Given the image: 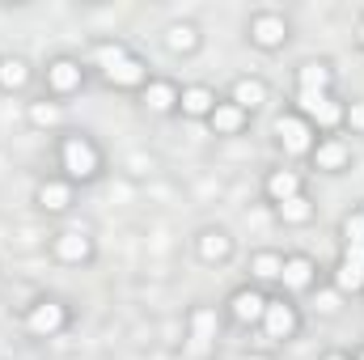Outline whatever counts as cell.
<instances>
[{"label": "cell", "instance_id": "cell-19", "mask_svg": "<svg viewBox=\"0 0 364 360\" xmlns=\"http://www.w3.org/2000/svg\"><path fill=\"white\" fill-rule=\"evenodd\" d=\"M144 102H149V110L166 115V110H174V106H178V90H174L170 81H153V85L144 90Z\"/></svg>", "mask_w": 364, "mask_h": 360}, {"label": "cell", "instance_id": "cell-12", "mask_svg": "<svg viewBox=\"0 0 364 360\" xmlns=\"http://www.w3.org/2000/svg\"><path fill=\"white\" fill-rule=\"evenodd\" d=\"M47 85L55 93L81 90V64H77V60H55V64L47 68Z\"/></svg>", "mask_w": 364, "mask_h": 360}, {"label": "cell", "instance_id": "cell-5", "mask_svg": "<svg viewBox=\"0 0 364 360\" xmlns=\"http://www.w3.org/2000/svg\"><path fill=\"white\" fill-rule=\"evenodd\" d=\"M263 331H267V339H288V335L296 331V309L284 305V301H267V309H263Z\"/></svg>", "mask_w": 364, "mask_h": 360}, {"label": "cell", "instance_id": "cell-14", "mask_svg": "<svg viewBox=\"0 0 364 360\" xmlns=\"http://www.w3.org/2000/svg\"><path fill=\"white\" fill-rule=\"evenodd\" d=\"M296 81H301V93H326V90H331V64L309 60V64H301Z\"/></svg>", "mask_w": 364, "mask_h": 360}, {"label": "cell", "instance_id": "cell-24", "mask_svg": "<svg viewBox=\"0 0 364 360\" xmlns=\"http://www.w3.org/2000/svg\"><path fill=\"white\" fill-rule=\"evenodd\" d=\"M123 60H127V47H119V43H97V47H93V64H97L102 73H114Z\"/></svg>", "mask_w": 364, "mask_h": 360}, {"label": "cell", "instance_id": "cell-34", "mask_svg": "<svg viewBox=\"0 0 364 360\" xmlns=\"http://www.w3.org/2000/svg\"><path fill=\"white\" fill-rule=\"evenodd\" d=\"M246 360H267V356H246Z\"/></svg>", "mask_w": 364, "mask_h": 360}, {"label": "cell", "instance_id": "cell-35", "mask_svg": "<svg viewBox=\"0 0 364 360\" xmlns=\"http://www.w3.org/2000/svg\"><path fill=\"white\" fill-rule=\"evenodd\" d=\"M360 43H364V26H360Z\"/></svg>", "mask_w": 364, "mask_h": 360}, {"label": "cell", "instance_id": "cell-22", "mask_svg": "<svg viewBox=\"0 0 364 360\" xmlns=\"http://www.w3.org/2000/svg\"><path fill=\"white\" fill-rule=\"evenodd\" d=\"M38 203H43L47 212H64V208L73 203V191H68L64 182H43V186H38Z\"/></svg>", "mask_w": 364, "mask_h": 360}, {"label": "cell", "instance_id": "cell-30", "mask_svg": "<svg viewBox=\"0 0 364 360\" xmlns=\"http://www.w3.org/2000/svg\"><path fill=\"white\" fill-rule=\"evenodd\" d=\"M343 119H348L352 132H364V102H352V106L343 110Z\"/></svg>", "mask_w": 364, "mask_h": 360}, {"label": "cell", "instance_id": "cell-15", "mask_svg": "<svg viewBox=\"0 0 364 360\" xmlns=\"http://www.w3.org/2000/svg\"><path fill=\"white\" fill-rule=\"evenodd\" d=\"M182 115H191V119H199V115H212L216 110V93L208 90V85H191V90H182Z\"/></svg>", "mask_w": 364, "mask_h": 360}, {"label": "cell", "instance_id": "cell-21", "mask_svg": "<svg viewBox=\"0 0 364 360\" xmlns=\"http://www.w3.org/2000/svg\"><path fill=\"white\" fill-rule=\"evenodd\" d=\"M267 195H272L275 203H284V199L301 195V179H296L292 170H275L272 179H267Z\"/></svg>", "mask_w": 364, "mask_h": 360}, {"label": "cell", "instance_id": "cell-23", "mask_svg": "<svg viewBox=\"0 0 364 360\" xmlns=\"http://www.w3.org/2000/svg\"><path fill=\"white\" fill-rule=\"evenodd\" d=\"M279 208V221H288V225H305L309 216H314V203L305 199V195H292V199H284V203H275Z\"/></svg>", "mask_w": 364, "mask_h": 360}, {"label": "cell", "instance_id": "cell-31", "mask_svg": "<svg viewBox=\"0 0 364 360\" xmlns=\"http://www.w3.org/2000/svg\"><path fill=\"white\" fill-rule=\"evenodd\" d=\"M343 263L364 271V246H352V242H348V246H343Z\"/></svg>", "mask_w": 364, "mask_h": 360}, {"label": "cell", "instance_id": "cell-8", "mask_svg": "<svg viewBox=\"0 0 364 360\" xmlns=\"http://www.w3.org/2000/svg\"><path fill=\"white\" fill-rule=\"evenodd\" d=\"M250 38H255L259 47H279V43L288 38V26H284V17H275V13H259V17L250 21Z\"/></svg>", "mask_w": 364, "mask_h": 360}, {"label": "cell", "instance_id": "cell-10", "mask_svg": "<svg viewBox=\"0 0 364 360\" xmlns=\"http://www.w3.org/2000/svg\"><path fill=\"white\" fill-rule=\"evenodd\" d=\"M208 123H212L216 136H237V132L246 127V110L233 106V102H216V110L208 115Z\"/></svg>", "mask_w": 364, "mask_h": 360}, {"label": "cell", "instance_id": "cell-13", "mask_svg": "<svg viewBox=\"0 0 364 360\" xmlns=\"http://www.w3.org/2000/svg\"><path fill=\"white\" fill-rule=\"evenodd\" d=\"M348 157H352V153H348V144H343V140H322V144L314 149V166H318V170H331V174H335V170H343V166H348Z\"/></svg>", "mask_w": 364, "mask_h": 360}, {"label": "cell", "instance_id": "cell-29", "mask_svg": "<svg viewBox=\"0 0 364 360\" xmlns=\"http://www.w3.org/2000/svg\"><path fill=\"white\" fill-rule=\"evenodd\" d=\"M343 238H348L352 246H364V212H352V216L343 221Z\"/></svg>", "mask_w": 364, "mask_h": 360}, {"label": "cell", "instance_id": "cell-28", "mask_svg": "<svg viewBox=\"0 0 364 360\" xmlns=\"http://www.w3.org/2000/svg\"><path fill=\"white\" fill-rule=\"evenodd\" d=\"M30 119H34L38 127H55V119H60V110H55L51 102H34V106H30Z\"/></svg>", "mask_w": 364, "mask_h": 360}, {"label": "cell", "instance_id": "cell-1", "mask_svg": "<svg viewBox=\"0 0 364 360\" xmlns=\"http://www.w3.org/2000/svg\"><path fill=\"white\" fill-rule=\"evenodd\" d=\"M60 162H64V170H68V179H93L97 170H102V157H97V149H93L85 136H68L64 140V149H60Z\"/></svg>", "mask_w": 364, "mask_h": 360}, {"label": "cell", "instance_id": "cell-7", "mask_svg": "<svg viewBox=\"0 0 364 360\" xmlns=\"http://www.w3.org/2000/svg\"><path fill=\"white\" fill-rule=\"evenodd\" d=\"M279 280H284L292 292H305V288H314V280H318V268H314V259H305V255H292V259H284V271H279Z\"/></svg>", "mask_w": 364, "mask_h": 360}, {"label": "cell", "instance_id": "cell-20", "mask_svg": "<svg viewBox=\"0 0 364 360\" xmlns=\"http://www.w3.org/2000/svg\"><path fill=\"white\" fill-rule=\"evenodd\" d=\"M30 81V68H26V60H17V55H9V60H0V90H21Z\"/></svg>", "mask_w": 364, "mask_h": 360}, {"label": "cell", "instance_id": "cell-25", "mask_svg": "<svg viewBox=\"0 0 364 360\" xmlns=\"http://www.w3.org/2000/svg\"><path fill=\"white\" fill-rule=\"evenodd\" d=\"M250 271H255V280H279V271H284V259H279L275 250H259V255L250 259Z\"/></svg>", "mask_w": 364, "mask_h": 360}, {"label": "cell", "instance_id": "cell-9", "mask_svg": "<svg viewBox=\"0 0 364 360\" xmlns=\"http://www.w3.org/2000/svg\"><path fill=\"white\" fill-rule=\"evenodd\" d=\"M90 255H93V242L81 229H68V233L55 238V259H64V263H85Z\"/></svg>", "mask_w": 364, "mask_h": 360}, {"label": "cell", "instance_id": "cell-11", "mask_svg": "<svg viewBox=\"0 0 364 360\" xmlns=\"http://www.w3.org/2000/svg\"><path fill=\"white\" fill-rule=\"evenodd\" d=\"M233 318L237 322H263V309H267V297L263 292H255V288H242V292H233Z\"/></svg>", "mask_w": 364, "mask_h": 360}, {"label": "cell", "instance_id": "cell-27", "mask_svg": "<svg viewBox=\"0 0 364 360\" xmlns=\"http://www.w3.org/2000/svg\"><path fill=\"white\" fill-rule=\"evenodd\" d=\"M335 284H339L343 292H356V288H364V271H360V268H348V263H339Z\"/></svg>", "mask_w": 364, "mask_h": 360}, {"label": "cell", "instance_id": "cell-6", "mask_svg": "<svg viewBox=\"0 0 364 360\" xmlns=\"http://www.w3.org/2000/svg\"><path fill=\"white\" fill-rule=\"evenodd\" d=\"M212 339H216V309L199 305V309L191 314V352L203 356V352L212 348Z\"/></svg>", "mask_w": 364, "mask_h": 360}, {"label": "cell", "instance_id": "cell-26", "mask_svg": "<svg viewBox=\"0 0 364 360\" xmlns=\"http://www.w3.org/2000/svg\"><path fill=\"white\" fill-rule=\"evenodd\" d=\"M195 43H199L195 26H170V30H166V47H170V51H195Z\"/></svg>", "mask_w": 364, "mask_h": 360}, {"label": "cell", "instance_id": "cell-36", "mask_svg": "<svg viewBox=\"0 0 364 360\" xmlns=\"http://www.w3.org/2000/svg\"><path fill=\"white\" fill-rule=\"evenodd\" d=\"M360 360H364V352H360Z\"/></svg>", "mask_w": 364, "mask_h": 360}, {"label": "cell", "instance_id": "cell-18", "mask_svg": "<svg viewBox=\"0 0 364 360\" xmlns=\"http://www.w3.org/2000/svg\"><path fill=\"white\" fill-rule=\"evenodd\" d=\"M229 250H233L229 233H220V229H208V233H199V255H203L208 263H216V259H229Z\"/></svg>", "mask_w": 364, "mask_h": 360}, {"label": "cell", "instance_id": "cell-32", "mask_svg": "<svg viewBox=\"0 0 364 360\" xmlns=\"http://www.w3.org/2000/svg\"><path fill=\"white\" fill-rule=\"evenodd\" d=\"M318 309H322V314H335V309H339V297H335V292H322V297H318Z\"/></svg>", "mask_w": 364, "mask_h": 360}, {"label": "cell", "instance_id": "cell-16", "mask_svg": "<svg viewBox=\"0 0 364 360\" xmlns=\"http://www.w3.org/2000/svg\"><path fill=\"white\" fill-rule=\"evenodd\" d=\"M263 102H267V85H263V81L242 77V81L233 85V106H242V110H259Z\"/></svg>", "mask_w": 364, "mask_h": 360}, {"label": "cell", "instance_id": "cell-33", "mask_svg": "<svg viewBox=\"0 0 364 360\" xmlns=\"http://www.w3.org/2000/svg\"><path fill=\"white\" fill-rule=\"evenodd\" d=\"M326 360H348V356H343V352H331V356H326Z\"/></svg>", "mask_w": 364, "mask_h": 360}, {"label": "cell", "instance_id": "cell-4", "mask_svg": "<svg viewBox=\"0 0 364 360\" xmlns=\"http://www.w3.org/2000/svg\"><path fill=\"white\" fill-rule=\"evenodd\" d=\"M301 110H305L318 127H335V123H343V106H339L331 93H301Z\"/></svg>", "mask_w": 364, "mask_h": 360}, {"label": "cell", "instance_id": "cell-3", "mask_svg": "<svg viewBox=\"0 0 364 360\" xmlns=\"http://www.w3.org/2000/svg\"><path fill=\"white\" fill-rule=\"evenodd\" d=\"M64 322H68V309H64L60 301H38V305L26 314V327H30L34 335H55V331H64Z\"/></svg>", "mask_w": 364, "mask_h": 360}, {"label": "cell", "instance_id": "cell-17", "mask_svg": "<svg viewBox=\"0 0 364 360\" xmlns=\"http://www.w3.org/2000/svg\"><path fill=\"white\" fill-rule=\"evenodd\" d=\"M106 81L119 85V90H136V85H144V64H140L136 55H127L114 73H106Z\"/></svg>", "mask_w": 364, "mask_h": 360}, {"label": "cell", "instance_id": "cell-2", "mask_svg": "<svg viewBox=\"0 0 364 360\" xmlns=\"http://www.w3.org/2000/svg\"><path fill=\"white\" fill-rule=\"evenodd\" d=\"M275 136H279L284 153H314V127L305 119H296V115H284L275 123Z\"/></svg>", "mask_w": 364, "mask_h": 360}]
</instances>
